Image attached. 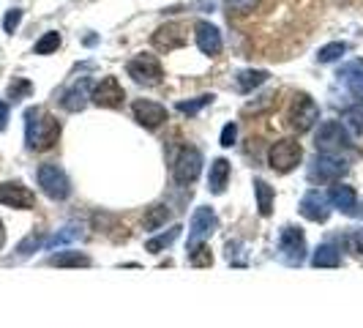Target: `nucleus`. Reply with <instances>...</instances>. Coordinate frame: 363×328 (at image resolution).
Masks as SVG:
<instances>
[{"label": "nucleus", "mask_w": 363, "mask_h": 328, "mask_svg": "<svg viewBox=\"0 0 363 328\" xmlns=\"http://www.w3.org/2000/svg\"><path fill=\"white\" fill-rule=\"evenodd\" d=\"M60 140V124L57 118H52L50 112H44L41 107H30L25 112V143L30 151L41 153L50 151Z\"/></svg>", "instance_id": "1"}, {"label": "nucleus", "mask_w": 363, "mask_h": 328, "mask_svg": "<svg viewBox=\"0 0 363 328\" xmlns=\"http://www.w3.org/2000/svg\"><path fill=\"white\" fill-rule=\"evenodd\" d=\"M314 145L320 153H334V156H341L344 151L352 148V140H350V131L341 121H325L317 137H314Z\"/></svg>", "instance_id": "2"}, {"label": "nucleus", "mask_w": 363, "mask_h": 328, "mask_svg": "<svg viewBox=\"0 0 363 328\" xmlns=\"http://www.w3.org/2000/svg\"><path fill=\"white\" fill-rule=\"evenodd\" d=\"M301 156H303L301 143H295V140H279V143H273L270 151H268V164H270L276 173H289V170L298 167Z\"/></svg>", "instance_id": "3"}, {"label": "nucleus", "mask_w": 363, "mask_h": 328, "mask_svg": "<svg viewBox=\"0 0 363 328\" xmlns=\"http://www.w3.org/2000/svg\"><path fill=\"white\" fill-rule=\"evenodd\" d=\"M126 72L134 82H139V85H158L161 79H164V69H161V63H158V58L156 55H137V58H131L129 66H126Z\"/></svg>", "instance_id": "4"}, {"label": "nucleus", "mask_w": 363, "mask_h": 328, "mask_svg": "<svg viewBox=\"0 0 363 328\" xmlns=\"http://www.w3.org/2000/svg\"><path fill=\"white\" fill-rule=\"evenodd\" d=\"M39 186H41V192H44L47 197H52V200H66L69 192H71L69 178H66V173H63L57 164H41V167H39Z\"/></svg>", "instance_id": "5"}, {"label": "nucleus", "mask_w": 363, "mask_h": 328, "mask_svg": "<svg viewBox=\"0 0 363 328\" xmlns=\"http://www.w3.org/2000/svg\"><path fill=\"white\" fill-rule=\"evenodd\" d=\"M287 118H289V126L295 131H309L317 124V118H320V107H317V101L311 99L309 93H298L292 99V107H289Z\"/></svg>", "instance_id": "6"}, {"label": "nucleus", "mask_w": 363, "mask_h": 328, "mask_svg": "<svg viewBox=\"0 0 363 328\" xmlns=\"http://www.w3.org/2000/svg\"><path fill=\"white\" fill-rule=\"evenodd\" d=\"M90 101L99 104V107H107V110H118V107H123V101H126V91H123V85L118 82V77H104L102 82L93 88Z\"/></svg>", "instance_id": "7"}, {"label": "nucleus", "mask_w": 363, "mask_h": 328, "mask_svg": "<svg viewBox=\"0 0 363 328\" xmlns=\"http://www.w3.org/2000/svg\"><path fill=\"white\" fill-rule=\"evenodd\" d=\"M0 205L17 208V211H30V208H36V195L20 181H3L0 183Z\"/></svg>", "instance_id": "8"}, {"label": "nucleus", "mask_w": 363, "mask_h": 328, "mask_svg": "<svg viewBox=\"0 0 363 328\" xmlns=\"http://www.w3.org/2000/svg\"><path fill=\"white\" fill-rule=\"evenodd\" d=\"M200 170H203V153L197 148H183L175 159V181L181 186H189V183L197 181Z\"/></svg>", "instance_id": "9"}, {"label": "nucleus", "mask_w": 363, "mask_h": 328, "mask_svg": "<svg viewBox=\"0 0 363 328\" xmlns=\"http://www.w3.org/2000/svg\"><path fill=\"white\" fill-rule=\"evenodd\" d=\"M219 225V219H216V214L205 208V205H200L197 211H194V216H191V232H189V249H194V247H200L205 238H210V232L216 230Z\"/></svg>", "instance_id": "10"}, {"label": "nucleus", "mask_w": 363, "mask_h": 328, "mask_svg": "<svg viewBox=\"0 0 363 328\" xmlns=\"http://www.w3.org/2000/svg\"><path fill=\"white\" fill-rule=\"evenodd\" d=\"M279 249H282L289 265H298L306 257V238H303V232L295 228H285L279 232Z\"/></svg>", "instance_id": "11"}, {"label": "nucleus", "mask_w": 363, "mask_h": 328, "mask_svg": "<svg viewBox=\"0 0 363 328\" xmlns=\"http://www.w3.org/2000/svg\"><path fill=\"white\" fill-rule=\"evenodd\" d=\"M186 27L178 25V22H167V25L156 27L153 33V47L161 52H172V50H181L186 44Z\"/></svg>", "instance_id": "12"}, {"label": "nucleus", "mask_w": 363, "mask_h": 328, "mask_svg": "<svg viewBox=\"0 0 363 328\" xmlns=\"http://www.w3.org/2000/svg\"><path fill=\"white\" fill-rule=\"evenodd\" d=\"M134 121L145 129H158L167 121V110L151 99H139L134 101Z\"/></svg>", "instance_id": "13"}, {"label": "nucleus", "mask_w": 363, "mask_h": 328, "mask_svg": "<svg viewBox=\"0 0 363 328\" xmlns=\"http://www.w3.org/2000/svg\"><path fill=\"white\" fill-rule=\"evenodd\" d=\"M344 173H347V162L334 153H320L311 167V178H320V181H336Z\"/></svg>", "instance_id": "14"}, {"label": "nucleus", "mask_w": 363, "mask_h": 328, "mask_svg": "<svg viewBox=\"0 0 363 328\" xmlns=\"http://www.w3.org/2000/svg\"><path fill=\"white\" fill-rule=\"evenodd\" d=\"M194 39H197V47L210 55V58H216L219 52H221V33H219V27L205 22V20H200L197 25H194Z\"/></svg>", "instance_id": "15"}, {"label": "nucleus", "mask_w": 363, "mask_h": 328, "mask_svg": "<svg viewBox=\"0 0 363 328\" xmlns=\"http://www.w3.org/2000/svg\"><path fill=\"white\" fill-rule=\"evenodd\" d=\"M301 214L311 219V222H325L331 216V208H328V200L320 195V192H309L303 200H301Z\"/></svg>", "instance_id": "16"}, {"label": "nucleus", "mask_w": 363, "mask_h": 328, "mask_svg": "<svg viewBox=\"0 0 363 328\" xmlns=\"http://www.w3.org/2000/svg\"><path fill=\"white\" fill-rule=\"evenodd\" d=\"M88 101H90V79H82V82H77L74 88H69V91L63 93L60 104H63V110H69V112H79Z\"/></svg>", "instance_id": "17"}, {"label": "nucleus", "mask_w": 363, "mask_h": 328, "mask_svg": "<svg viewBox=\"0 0 363 328\" xmlns=\"http://www.w3.org/2000/svg\"><path fill=\"white\" fill-rule=\"evenodd\" d=\"M328 200L334 202L338 211H344V214H355V208H358V192L352 186H341L338 183V186L331 189Z\"/></svg>", "instance_id": "18"}, {"label": "nucleus", "mask_w": 363, "mask_h": 328, "mask_svg": "<svg viewBox=\"0 0 363 328\" xmlns=\"http://www.w3.org/2000/svg\"><path fill=\"white\" fill-rule=\"evenodd\" d=\"M227 181H230V162L227 159H216L210 164V176H207V189L213 195H221L227 189Z\"/></svg>", "instance_id": "19"}, {"label": "nucleus", "mask_w": 363, "mask_h": 328, "mask_svg": "<svg viewBox=\"0 0 363 328\" xmlns=\"http://www.w3.org/2000/svg\"><path fill=\"white\" fill-rule=\"evenodd\" d=\"M50 265H57V268H85L90 265V257L85 252H74V249H66V252H57L50 257Z\"/></svg>", "instance_id": "20"}, {"label": "nucleus", "mask_w": 363, "mask_h": 328, "mask_svg": "<svg viewBox=\"0 0 363 328\" xmlns=\"http://www.w3.org/2000/svg\"><path fill=\"white\" fill-rule=\"evenodd\" d=\"M338 263H341V254H338L336 247H331V244H322L314 257H311V265L314 268H336Z\"/></svg>", "instance_id": "21"}, {"label": "nucleus", "mask_w": 363, "mask_h": 328, "mask_svg": "<svg viewBox=\"0 0 363 328\" xmlns=\"http://www.w3.org/2000/svg\"><path fill=\"white\" fill-rule=\"evenodd\" d=\"M170 216H172V211L167 208V205H151L148 211H145V219H142V225H145V230H158L164 228L167 222H170Z\"/></svg>", "instance_id": "22"}, {"label": "nucleus", "mask_w": 363, "mask_h": 328, "mask_svg": "<svg viewBox=\"0 0 363 328\" xmlns=\"http://www.w3.org/2000/svg\"><path fill=\"white\" fill-rule=\"evenodd\" d=\"M235 82H238V88H240L243 93H249V91L259 88L262 82H268V72H262V69H246V72L238 74Z\"/></svg>", "instance_id": "23"}, {"label": "nucleus", "mask_w": 363, "mask_h": 328, "mask_svg": "<svg viewBox=\"0 0 363 328\" xmlns=\"http://www.w3.org/2000/svg\"><path fill=\"white\" fill-rule=\"evenodd\" d=\"M338 77H344V85L363 101V66L361 63H352V66H347L344 72Z\"/></svg>", "instance_id": "24"}, {"label": "nucleus", "mask_w": 363, "mask_h": 328, "mask_svg": "<svg viewBox=\"0 0 363 328\" xmlns=\"http://www.w3.org/2000/svg\"><path fill=\"white\" fill-rule=\"evenodd\" d=\"M254 195H257V208L262 216H270L273 211V189L265 183V181H254Z\"/></svg>", "instance_id": "25"}, {"label": "nucleus", "mask_w": 363, "mask_h": 328, "mask_svg": "<svg viewBox=\"0 0 363 328\" xmlns=\"http://www.w3.org/2000/svg\"><path fill=\"white\" fill-rule=\"evenodd\" d=\"M178 235H181V228L175 225V228H170L167 232H161V235L151 238V241L145 244V249H148V252H153V254L161 252V249H167L170 244H175V241H178Z\"/></svg>", "instance_id": "26"}, {"label": "nucleus", "mask_w": 363, "mask_h": 328, "mask_svg": "<svg viewBox=\"0 0 363 328\" xmlns=\"http://www.w3.org/2000/svg\"><path fill=\"white\" fill-rule=\"evenodd\" d=\"M344 52H347V44H344V41H334V44H325L322 50L317 52V60H320V63H334Z\"/></svg>", "instance_id": "27"}, {"label": "nucleus", "mask_w": 363, "mask_h": 328, "mask_svg": "<svg viewBox=\"0 0 363 328\" xmlns=\"http://www.w3.org/2000/svg\"><path fill=\"white\" fill-rule=\"evenodd\" d=\"M57 47H60V33L50 30V33H44V36L36 41V55H50V52H55Z\"/></svg>", "instance_id": "28"}, {"label": "nucleus", "mask_w": 363, "mask_h": 328, "mask_svg": "<svg viewBox=\"0 0 363 328\" xmlns=\"http://www.w3.org/2000/svg\"><path fill=\"white\" fill-rule=\"evenodd\" d=\"M74 238H79V228L77 225H69V228H63L60 232H55L52 238H47V247H60V244H69Z\"/></svg>", "instance_id": "29"}, {"label": "nucleus", "mask_w": 363, "mask_h": 328, "mask_svg": "<svg viewBox=\"0 0 363 328\" xmlns=\"http://www.w3.org/2000/svg\"><path fill=\"white\" fill-rule=\"evenodd\" d=\"M341 124L350 131H355V134H363V110H347L341 115Z\"/></svg>", "instance_id": "30"}, {"label": "nucleus", "mask_w": 363, "mask_h": 328, "mask_svg": "<svg viewBox=\"0 0 363 328\" xmlns=\"http://www.w3.org/2000/svg\"><path fill=\"white\" fill-rule=\"evenodd\" d=\"M44 244H47V238H44L41 232H33V235H27L25 241H22V244L17 247V252L25 257V254L36 252V249H39V247H44Z\"/></svg>", "instance_id": "31"}, {"label": "nucleus", "mask_w": 363, "mask_h": 328, "mask_svg": "<svg viewBox=\"0 0 363 328\" xmlns=\"http://www.w3.org/2000/svg\"><path fill=\"white\" fill-rule=\"evenodd\" d=\"M189 263L191 265H197V268H203V265H210L213 263V257H210V249L207 247H197V249H189Z\"/></svg>", "instance_id": "32"}, {"label": "nucleus", "mask_w": 363, "mask_h": 328, "mask_svg": "<svg viewBox=\"0 0 363 328\" xmlns=\"http://www.w3.org/2000/svg\"><path fill=\"white\" fill-rule=\"evenodd\" d=\"M213 101V96H200V99H194V101H181L178 104V110H181L183 115H197L203 107H207Z\"/></svg>", "instance_id": "33"}, {"label": "nucleus", "mask_w": 363, "mask_h": 328, "mask_svg": "<svg viewBox=\"0 0 363 328\" xmlns=\"http://www.w3.org/2000/svg\"><path fill=\"white\" fill-rule=\"evenodd\" d=\"M30 91H33V85H30L27 79H14V82H11V88H8V96H11L14 101H20L22 96H27Z\"/></svg>", "instance_id": "34"}, {"label": "nucleus", "mask_w": 363, "mask_h": 328, "mask_svg": "<svg viewBox=\"0 0 363 328\" xmlns=\"http://www.w3.org/2000/svg\"><path fill=\"white\" fill-rule=\"evenodd\" d=\"M224 3L230 6V11H235V14H249V11L257 8L259 0H224Z\"/></svg>", "instance_id": "35"}, {"label": "nucleus", "mask_w": 363, "mask_h": 328, "mask_svg": "<svg viewBox=\"0 0 363 328\" xmlns=\"http://www.w3.org/2000/svg\"><path fill=\"white\" fill-rule=\"evenodd\" d=\"M20 20H22V11H20V8H11V11L6 14V20H3L6 33H14V30H17V25H20Z\"/></svg>", "instance_id": "36"}, {"label": "nucleus", "mask_w": 363, "mask_h": 328, "mask_svg": "<svg viewBox=\"0 0 363 328\" xmlns=\"http://www.w3.org/2000/svg\"><path fill=\"white\" fill-rule=\"evenodd\" d=\"M347 247H350V252L363 254V230H352V232H350Z\"/></svg>", "instance_id": "37"}, {"label": "nucleus", "mask_w": 363, "mask_h": 328, "mask_svg": "<svg viewBox=\"0 0 363 328\" xmlns=\"http://www.w3.org/2000/svg\"><path fill=\"white\" fill-rule=\"evenodd\" d=\"M235 137H238V126H235V124H227L224 131H221V145H224V148H233Z\"/></svg>", "instance_id": "38"}, {"label": "nucleus", "mask_w": 363, "mask_h": 328, "mask_svg": "<svg viewBox=\"0 0 363 328\" xmlns=\"http://www.w3.org/2000/svg\"><path fill=\"white\" fill-rule=\"evenodd\" d=\"M8 126V104L6 101H0V129Z\"/></svg>", "instance_id": "39"}, {"label": "nucleus", "mask_w": 363, "mask_h": 328, "mask_svg": "<svg viewBox=\"0 0 363 328\" xmlns=\"http://www.w3.org/2000/svg\"><path fill=\"white\" fill-rule=\"evenodd\" d=\"M3 244H6V228H3V222H0V249H3Z\"/></svg>", "instance_id": "40"}]
</instances>
